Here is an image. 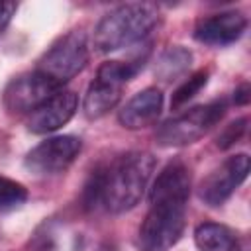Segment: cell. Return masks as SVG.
Segmentation results:
<instances>
[{
  "label": "cell",
  "mask_w": 251,
  "mask_h": 251,
  "mask_svg": "<svg viewBox=\"0 0 251 251\" xmlns=\"http://www.w3.org/2000/svg\"><path fill=\"white\" fill-rule=\"evenodd\" d=\"M190 173L184 163L171 161L149 190V212L139 226V251H169L186 226Z\"/></svg>",
  "instance_id": "6da1fadb"
},
{
  "label": "cell",
  "mask_w": 251,
  "mask_h": 251,
  "mask_svg": "<svg viewBox=\"0 0 251 251\" xmlns=\"http://www.w3.org/2000/svg\"><path fill=\"white\" fill-rule=\"evenodd\" d=\"M155 157L145 151H129L116 157L104 169H96L84 186V206H102L110 214H122L139 204L155 171Z\"/></svg>",
  "instance_id": "7a4b0ae2"
},
{
  "label": "cell",
  "mask_w": 251,
  "mask_h": 251,
  "mask_svg": "<svg viewBox=\"0 0 251 251\" xmlns=\"http://www.w3.org/2000/svg\"><path fill=\"white\" fill-rule=\"evenodd\" d=\"M159 22V14L149 4H122L110 10L94 29V47L112 53L143 39Z\"/></svg>",
  "instance_id": "3957f363"
},
{
  "label": "cell",
  "mask_w": 251,
  "mask_h": 251,
  "mask_svg": "<svg viewBox=\"0 0 251 251\" xmlns=\"http://www.w3.org/2000/svg\"><path fill=\"white\" fill-rule=\"evenodd\" d=\"M143 63H124V61H106L98 67L96 78L90 82L82 110L88 120H98L114 110L122 98L124 84L135 76Z\"/></svg>",
  "instance_id": "277c9868"
},
{
  "label": "cell",
  "mask_w": 251,
  "mask_h": 251,
  "mask_svg": "<svg viewBox=\"0 0 251 251\" xmlns=\"http://www.w3.org/2000/svg\"><path fill=\"white\" fill-rule=\"evenodd\" d=\"M226 100H214L204 106H194L180 116H175L161 124L155 131V139L161 147H184L208 133L226 114Z\"/></svg>",
  "instance_id": "5b68a950"
},
{
  "label": "cell",
  "mask_w": 251,
  "mask_h": 251,
  "mask_svg": "<svg viewBox=\"0 0 251 251\" xmlns=\"http://www.w3.org/2000/svg\"><path fill=\"white\" fill-rule=\"evenodd\" d=\"M88 63V39L82 29H73L61 35L39 59L37 73L45 75L55 84L63 86L76 76Z\"/></svg>",
  "instance_id": "8992f818"
},
{
  "label": "cell",
  "mask_w": 251,
  "mask_h": 251,
  "mask_svg": "<svg viewBox=\"0 0 251 251\" xmlns=\"http://www.w3.org/2000/svg\"><path fill=\"white\" fill-rule=\"evenodd\" d=\"M82 149L76 135H53L35 145L24 159V165L33 175H57L67 171Z\"/></svg>",
  "instance_id": "52a82bcc"
},
{
  "label": "cell",
  "mask_w": 251,
  "mask_h": 251,
  "mask_svg": "<svg viewBox=\"0 0 251 251\" xmlns=\"http://www.w3.org/2000/svg\"><path fill=\"white\" fill-rule=\"evenodd\" d=\"M247 175H249V157L245 153L231 155L200 182L198 198L212 208L222 206L235 192V188L243 184Z\"/></svg>",
  "instance_id": "ba28073f"
},
{
  "label": "cell",
  "mask_w": 251,
  "mask_h": 251,
  "mask_svg": "<svg viewBox=\"0 0 251 251\" xmlns=\"http://www.w3.org/2000/svg\"><path fill=\"white\" fill-rule=\"evenodd\" d=\"M63 86L49 80L45 75L31 71L12 78L4 90V106L12 114H29Z\"/></svg>",
  "instance_id": "9c48e42d"
},
{
  "label": "cell",
  "mask_w": 251,
  "mask_h": 251,
  "mask_svg": "<svg viewBox=\"0 0 251 251\" xmlns=\"http://www.w3.org/2000/svg\"><path fill=\"white\" fill-rule=\"evenodd\" d=\"M78 108V98L73 90H59L51 98H47L43 104H39L33 112L27 114V129L31 133L43 135L57 131L65 124L71 122Z\"/></svg>",
  "instance_id": "30bf717a"
},
{
  "label": "cell",
  "mask_w": 251,
  "mask_h": 251,
  "mask_svg": "<svg viewBox=\"0 0 251 251\" xmlns=\"http://www.w3.org/2000/svg\"><path fill=\"white\" fill-rule=\"evenodd\" d=\"M247 29V18L241 12H218L198 20L194 27V39L212 45V47H226L235 43Z\"/></svg>",
  "instance_id": "8fae6325"
},
{
  "label": "cell",
  "mask_w": 251,
  "mask_h": 251,
  "mask_svg": "<svg viewBox=\"0 0 251 251\" xmlns=\"http://www.w3.org/2000/svg\"><path fill=\"white\" fill-rule=\"evenodd\" d=\"M165 96L159 88L149 86L133 94L118 112V122L126 129H145L153 126L163 112Z\"/></svg>",
  "instance_id": "7c38bea8"
},
{
  "label": "cell",
  "mask_w": 251,
  "mask_h": 251,
  "mask_svg": "<svg viewBox=\"0 0 251 251\" xmlns=\"http://www.w3.org/2000/svg\"><path fill=\"white\" fill-rule=\"evenodd\" d=\"M194 243L200 251H241L237 235L222 224L204 222L194 229Z\"/></svg>",
  "instance_id": "4fadbf2b"
},
{
  "label": "cell",
  "mask_w": 251,
  "mask_h": 251,
  "mask_svg": "<svg viewBox=\"0 0 251 251\" xmlns=\"http://www.w3.org/2000/svg\"><path fill=\"white\" fill-rule=\"evenodd\" d=\"M192 65V53L182 45H173L165 49L155 63V76L163 82H173L182 78Z\"/></svg>",
  "instance_id": "5bb4252c"
},
{
  "label": "cell",
  "mask_w": 251,
  "mask_h": 251,
  "mask_svg": "<svg viewBox=\"0 0 251 251\" xmlns=\"http://www.w3.org/2000/svg\"><path fill=\"white\" fill-rule=\"evenodd\" d=\"M27 200V188L8 176H0V212H12Z\"/></svg>",
  "instance_id": "9a60e30c"
},
{
  "label": "cell",
  "mask_w": 251,
  "mask_h": 251,
  "mask_svg": "<svg viewBox=\"0 0 251 251\" xmlns=\"http://www.w3.org/2000/svg\"><path fill=\"white\" fill-rule=\"evenodd\" d=\"M208 82V71H198L194 75H190L175 92H173V98H171V108L176 110L180 106H184L188 100H192Z\"/></svg>",
  "instance_id": "2e32d148"
},
{
  "label": "cell",
  "mask_w": 251,
  "mask_h": 251,
  "mask_svg": "<svg viewBox=\"0 0 251 251\" xmlns=\"http://www.w3.org/2000/svg\"><path fill=\"white\" fill-rule=\"evenodd\" d=\"M245 129H247V118H239V120L231 122V124L226 126L224 131L218 135L216 145H218L220 149H229L231 145H235V143L243 137Z\"/></svg>",
  "instance_id": "e0dca14e"
},
{
  "label": "cell",
  "mask_w": 251,
  "mask_h": 251,
  "mask_svg": "<svg viewBox=\"0 0 251 251\" xmlns=\"http://www.w3.org/2000/svg\"><path fill=\"white\" fill-rule=\"evenodd\" d=\"M16 12V4L14 2H0V31L8 25V22L12 20Z\"/></svg>",
  "instance_id": "ac0fdd59"
},
{
  "label": "cell",
  "mask_w": 251,
  "mask_h": 251,
  "mask_svg": "<svg viewBox=\"0 0 251 251\" xmlns=\"http://www.w3.org/2000/svg\"><path fill=\"white\" fill-rule=\"evenodd\" d=\"M249 98H251V88H249L247 82H243L241 86L235 88V92H233V102H235L237 106H245V104L249 102Z\"/></svg>",
  "instance_id": "d6986e66"
}]
</instances>
